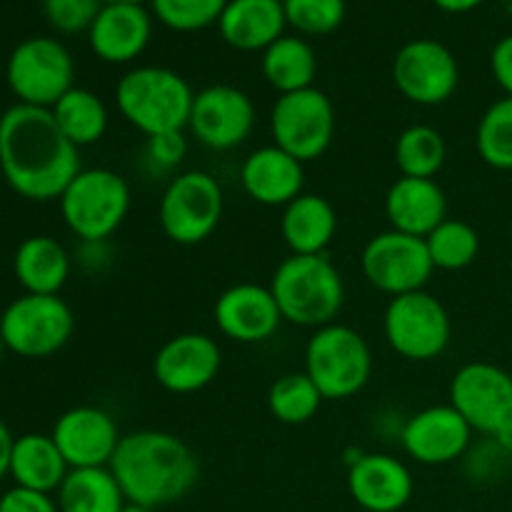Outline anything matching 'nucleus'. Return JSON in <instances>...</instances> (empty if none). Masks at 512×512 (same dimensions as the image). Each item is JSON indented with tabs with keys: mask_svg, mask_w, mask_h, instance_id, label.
I'll return each mask as SVG.
<instances>
[{
	"mask_svg": "<svg viewBox=\"0 0 512 512\" xmlns=\"http://www.w3.org/2000/svg\"><path fill=\"white\" fill-rule=\"evenodd\" d=\"M80 153L48 108L15 103L0 115V173L25 200H58L80 173Z\"/></svg>",
	"mask_w": 512,
	"mask_h": 512,
	"instance_id": "obj_1",
	"label": "nucleus"
},
{
	"mask_svg": "<svg viewBox=\"0 0 512 512\" xmlns=\"http://www.w3.org/2000/svg\"><path fill=\"white\" fill-rule=\"evenodd\" d=\"M108 468L125 500L150 510L183 500L200 478V463L193 448L165 430L123 435Z\"/></svg>",
	"mask_w": 512,
	"mask_h": 512,
	"instance_id": "obj_2",
	"label": "nucleus"
},
{
	"mask_svg": "<svg viewBox=\"0 0 512 512\" xmlns=\"http://www.w3.org/2000/svg\"><path fill=\"white\" fill-rule=\"evenodd\" d=\"M270 293L285 323L323 328L335 323L345 303V283L328 255H290L275 268Z\"/></svg>",
	"mask_w": 512,
	"mask_h": 512,
	"instance_id": "obj_3",
	"label": "nucleus"
},
{
	"mask_svg": "<svg viewBox=\"0 0 512 512\" xmlns=\"http://www.w3.org/2000/svg\"><path fill=\"white\" fill-rule=\"evenodd\" d=\"M195 90L170 68L140 65L128 70L115 85V103L125 123L153 138L163 133H183L190 123Z\"/></svg>",
	"mask_w": 512,
	"mask_h": 512,
	"instance_id": "obj_4",
	"label": "nucleus"
},
{
	"mask_svg": "<svg viewBox=\"0 0 512 512\" xmlns=\"http://www.w3.org/2000/svg\"><path fill=\"white\" fill-rule=\"evenodd\" d=\"M58 203L65 228L80 243H108L130 213V185L110 168H83Z\"/></svg>",
	"mask_w": 512,
	"mask_h": 512,
	"instance_id": "obj_5",
	"label": "nucleus"
},
{
	"mask_svg": "<svg viewBox=\"0 0 512 512\" xmlns=\"http://www.w3.org/2000/svg\"><path fill=\"white\" fill-rule=\"evenodd\" d=\"M305 375L325 400L353 398L373 375L368 340L350 325H323L305 345Z\"/></svg>",
	"mask_w": 512,
	"mask_h": 512,
	"instance_id": "obj_6",
	"label": "nucleus"
},
{
	"mask_svg": "<svg viewBox=\"0 0 512 512\" xmlns=\"http://www.w3.org/2000/svg\"><path fill=\"white\" fill-rule=\"evenodd\" d=\"M75 315L60 295L25 293L0 315V338L20 358H50L68 345Z\"/></svg>",
	"mask_w": 512,
	"mask_h": 512,
	"instance_id": "obj_7",
	"label": "nucleus"
},
{
	"mask_svg": "<svg viewBox=\"0 0 512 512\" xmlns=\"http://www.w3.org/2000/svg\"><path fill=\"white\" fill-rule=\"evenodd\" d=\"M223 218V188L205 170H183L165 185L158 205L163 233L178 245H198L215 233Z\"/></svg>",
	"mask_w": 512,
	"mask_h": 512,
	"instance_id": "obj_8",
	"label": "nucleus"
},
{
	"mask_svg": "<svg viewBox=\"0 0 512 512\" xmlns=\"http://www.w3.org/2000/svg\"><path fill=\"white\" fill-rule=\"evenodd\" d=\"M75 63L60 40L35 35L23 40L10 53L5 80L18 103L35 108H53L73 88Z\"/></svg>",
	"mask_w": 512,
	"mask_h": 512,
	"instance_id": "obj_9",
	"label": "nucleus"
},
{
	"mask_svg": "<svg viewBox=\"0 0 512 512\" xmlns=\"http://www.w3.org/2000/svg\"><path fill=\"white\" fill-rule=\"evenodd\" d=\"M383 335L400 358L428 363L448 350L453 323L435 295L418 290L390 298L383 315Z\"/></svg>",
	"mask_w": 512,
	"mask_h": 512,
	"instance_id": "obj_10",
	"label": "nucleus"
},
{
	"mask_svg": "<svg viewBox=\"0 0 512 512\" xmlns=\"http://www.w3.org/2000/svg\"><path fill=\"white\" fill-rule=\"evenodd\" d=\"M273 145L283 148L300 163L323 158L335 138V108L318 88L278 95L270 108Z\"/></svg>",
	"mask_w": 512,
	"mask_h": 512,
	"instance_id": "obj_11",
	"label": "nucleus"
},
{
	"mask_svg": "<svg viewBox=\"0 0 512 512\" xmlns=\"http://www.w3.org/2000/svg\"><path fill=\"white\" fill-rule=\"evenodd\" d=\"M360 268L365 280L390 298L425 290L435 270L425 240L398 230L373 235L360 255Z\"/></svg>",
	"mask_w": 512,
	"mask_h": 512,
	"instance_id": "obj_12",
	"label": "nucleus"
},
{
	"mask_svg": "<svg viewBox=\"0 0 512 512\" xmlns=\"http://www.w3.org/2000/svg\"><path fill=\"white\" fill-rule=\"evenodd\" d=\"M393 83L415 105H443L460 85L458 58L448 45L433 38L405 43L393 60Z\"/></svg>",
	"mask_w": 512,
	"mask_h": 512,
	"instance_id": "obj_13",
	"label": "nucleus"
},
{
	"mask_svg": "<svg viewBox=\"0 0 512 512\" xmlns=\"http://www.w3.org/2000/svg\"><path fill=\"white\" fill-rule=\"evenodd\" d=\"M450 405L478 433L498 435L512 423V375L493 363H468L453 375Z\"/></svg>",
	"mask_w": 512,
	"mask_h": 512,
	"instance_id": "obj_14",
	"label": "nucleus"
},
{
	"mask_svg": "<svg viewBox=\"0 0 512 512\" xmlns=\"http://www.w3.org/2000/svg\"><path fill=\"white\" fill-rule=\"evenodd\" d=\"M190 133L210 150H233L250 138L255 128V105L235 85H208L198 90L190 110Z\"/></svg>",
	"mask_w": 512,
	"mask_h": 512,
	"instance_id": "obj_15",
	"label": "nucleus"
},
{
	"mask_svg": "<svg viewBox=\"0 0 512 512\" xmlns=\"http://www.w3.org/2000/svg\"><path fill=\"white\" fill-rule=\"evenodd\" d=\"M475 430L450 403L430 405L405 420L400 445L420 465H450L463 458Z\"/></svg>",
	"mask_w": 512,
	"mask_h": 512,
	"instance_id": "obj_16",
	"label": "nucleus"
},
{
	"mask_svg": "<svg viewBox=\"0 0 512 512\" xmlns=\"http://www.w3.org/2000/svg\"><path fill=\"white\" fill-rule=\"evenodd\" d=\"M50 438L55 440L70 470L108 468L118 450L120 435L113 415L93 405L70 408L55 420Z\"/></svg>",
	"mask_w": 512,
	"mask_h": 512,
	"instance_id": "obj_17",
	"label": "nucleus"
},
{
	"mask_svg": "<svg viewBox=\"0 0 512 512\" xmlns=\"http://www.w3.org/2000/svg\"><path fill=\"white\" fill-rule=\"evenodd\" d=\"M223 353L205 333H180L160 345L153 358V375L168 393L190 395L208 388L220 373Z\"/></svg>",
	"mask_w": 512,
	"mask_h": 512,
	"instance_id": "obj_18",
	"label": "nucleus"
},
{
	"mask_svg": "<svg viewBox=\"0 0 512 512\" xmlns=\"http://www.w3.org/2000/svg\"><path fill=\"white\" fill-rule=\"evenodd\" d=\"M215 325L233 343H265L278 333L283 315L268 285L238 283L223 290L213 308Z\"/></svg>",
	"mask_w": 512,
	"mask_h": 512,
	"instance_id": "obj_19",
	"label": "nucleus"
},
{
	"mask_svg": "<svg viewBox=\"0 0 512 512\" xmlns=\"http://www.w3.org/2000/svg\"><path fill=\"white\" fill-rule=\"evenodd\" d=\"M415 490L413 473L388 453H365L348 468V493L365 512H400Z\"/></svg>",
	"mask_w": 512,
	"mask_h": 512,
	"instance_id": "obj_20",
	"label": "nucleus"
},
{
	"mask_svg": "<svg viewBox=\"0 0 512 512\" xmlns=\"http://www.w3.org/2000/svg\"><path fill=\"white\" fill-rule=\"evenodd\" d=\"M240 185L258 205L285 208L303 195L305 165L278 145H263L240 165Z\"/></svg>",
	"mask_w": 512,
	"mask_h": 512,
	"instance_id": "obj_21",
	"label": "nucleus"
},
{
	"mask_svg": "<svg viewBox=\"0 0 512 512\" xmlns=\"http://www.w3.org/2000/svg\"><path fill=\"white\" fill-rule=\"evenodd\" d=\"M150 35L153 18L145 5H103L88 30V43L103 63L125 65L145 53Z\"/></svg>",
	"mask_w": 512,
	"mask_h": 512,
	"instance_id": "obj_22",
	"label": "nucleus"
},
{
	"mask_svg": "<svg viewBox=\"0 0 512 512\" xmlns=\"http://www.w3.org/2000/svg\"><path fill=\"white\" fill-rule=\"evenodd\" d=\"M385 218L390 230L428 238L448 218V198L438 180L398 178L385 195Z\"/></svg>",
	"mask_w": 512,
	"mask_h": 512,
	"instance_id": "obj_23",
	"label": "nucleus"
},
{
	"mask_svg": "<svg viewBox=\"0 0 512 512\" xmlns=\"http://www.w3.org/2000/svg\"><path fill=\"white\" fill-rule=\"evenodd\" d=\"M288 20L280 0H228L218 20L220 38L240 53H263L283 38Z\"/></svg>",
	"mask_w": 512,
	"mask_h": 512,
	"instance_id": "obj_24",
	"label": "nucleus"
},
{
	"mask_svg": "<svg viewBox=\"0 0 512 512\" xmlns=\"http://www.w3.org/2000/svg\"><path fill=\"white\" fill-rule=\"evenodd\" d=\"M338 233V213L323 195L303 193L283 208L280 235L293 255H323Z\"/></svg>",
	"mask_w": 512,
	"mask_h": 512,
	"instance_id": "obj_25",
	"label": "nucleus"
},
{
	"mask_svg": "<svg viewBox=\"0 0 512 512\" xmlns=\"http://www.w3.org/2000/svg\"><path fill=\"white\" fill-rule=\"evenodd\" d=\"M13 273L25 293L60 295L70 278V255L50 235H30L15 250Z\"/></svg>",
	"mask_w": 512,
	"mask_h": 512,
	"instance_id": "obj_26",
	"label": "nucleus"
},
{
	"mask_svg": "<svg viewBox=\"0 0 512 512\" xmlns=\"http://www.w3.org/2000/svg\"><path fill=\"white\" fill-rule=\"evenodd\" d=\"M70 473L55 440L43 433H28L15 438L10 455V478L18 488L53 495Z\"/></svg>",
	"mask_w": 512,
	"mask_h": 512,
	"instance_id": "obj_27",
	"label": "nucleus"
},
{
	"mask_svg": "<svg viewBox=\"0 0 512 512\" xmlns=\"http://www.w3.org/2000/svg\"><path fill=\"white\" fill-rule=\"evenodd\" d=\"M260 68L268 85L278 90V95L298 93V90L313 88V80L318 75V55L303 35H283L263 50Z\"/></svg>",
	"mask_w": 512,
	"mask_h": 512,
	"instance_id": "obj_28",
	"label": "nucleus"
},
{
	"mask_svg": "<svg viewBox=\"0 0 512 512\" xmlns=\"http://www.w3.org/2000/svg\"><path fill=\"white\" fill-rule=\"evenodd\" d=\"M60 512H123L128 500L110 468H75L55 493Z\"/></svg>",
	"mask_w": 512,
	"mask_h": 512,
	"instance_id": "obj_29",
	"label": "nucleus"
},
{
	"mask_svg": "<svg viewBox=\"0 0 512 512\" xmlns=\"http://www.w3.org/2000/svg\"><path fill=\"white\" fill-rule=\"evenodd\" d=\"M50 113H53L60 133L78 150L98 143L110 123L103 98H98L93 90L75 88V85L50 108Z\"/></svg>",
	"mask_w": 512,
	"mask_h": 512,
	"instance_id": "obj_30",
	"label": "nucleus"
},
{
	"mask_svg": "<svg viewBox=\"0 0 512 512\" xmlns=\"http://www.w3.org/2000/svg\"><path fill=\"white\" fill-rule=\"evenodd\" d=\"M448 145L433 125H410L395 140V165L403 178H430L445 168Z\"/></svg>",
	"mask_w": 512,
	"mask_h": 512,
	"instance_id": "obj_31",
	"label": "nucleus"
},
{
	"mask_svg": "<svg viewBox=\"0 0 512 512\" xmlns=\"http://www.w3.org/2000/svg\"><path fill=\"white\" fill-rule=\"evenodd\" d=\"M323 395L313 380L303 373H288L275 380L268 390V410L278 423L305 425L318 415Z\"/></svg>",
	"mask_w": 512,
	"mask_h": 512,
	"instance_id": "obj_32",
	"label": "nucleus"
},
{
	"mask_svg": "<svg viewBox=\"0 0 512 512\" xmlns=\"http://www.w3.org/2000/svg\"><path fill=\"white\" fill-rule=\"evenodd\" d=\"M435 270H463L475 263L480 253V235L470 223L458 218H445L425 238Z\"/></svg>",
	"mask_w": 512,
	"mask_h": 512,
	"instance_id": "obj_33",
	"label": "nucleus"
},
{
	"mask_svg": "<svg viewBox=\"0 0 512 512\" xmlns=\"http://www.w3.org/2000/svg\"><path fill=\"white\" fill-rule=\"evenodd\" d=\"M475 148L483 163L495 170H512V98L490 105L475 130Z\"/></svg>",
	"mask_w": 512,
	"mask_h": 512,
	"instance_id": "obj_34",
	"label": "nucleus"
},
{
	"mask_svg": "<svg viewBox=\"0 0 512 512\" xmlns=\"http://www.w3.org/2000/svg\"><path fill=\"white\" fill-rule=\"evenodd\" d=\"M228 0H150L153 15L170 30L198 33L218 25Z\"/></svg>",
	"mask_w": 512,
	"mask_h": 512,
	"instance_id": "obj_35",
	"label": "nucleus"
},
{
	"mask_svg": "<svg viewBox=\"0 0 512 512\" xmlns=\"http://www.w3.org/2000/svg\"><path fill=\"white\" fill-rule=\"evenodd\" d=\"M285 20L298 35H330L343 25L345 0H283Z\"/></svg>",
	"mask_w": 512,
	"mask_h": 512,
	"instance_id": "obj_36",
	"label": "nucleus"
},
{
	"mask_svg": "<svg viewBox=\"0 0 512 512\" xmlns=\"http://www.w3.org/2000/svg\"><path fill=\"white\" fill-rule=\"evenodd\" d=\"M100 8H103L100 0H43L45 18L63 35L88 33Z\"/></svg>",
	"mask_w": 512,
	"mask_h": 512,
	"instance_id": "obj_37",
	"label": "nucleus"
},
{
	"mask_svg": "<svg viewBox=\"0 0 512 512\" xmlns=\"http://www.w3.org/2000/svg\"><path fill=\"white\" fill-rule=\"evenodd\" d=\"M185 155H188V140H185L183 133L153 135V138H148V145H145V158L158 170L178 168L185 160Z\"/></svg>",
	"mask_w": 512,
	"mask_h": 512,
	"instance_id": "obj_38",
	"label": "nucleus"
},
{
	"mask_svg": "<svg viewBox=\"0 0 512 512\" xmlns=\"http://www.w3.org/2000/svg\"><path fill=\"white\" fill-rule=\"evenodd\" d=\"M0 512H60L53 495L35 493L25 488H10L0 495Z\"/></svg>",
	"mask_w": 512,
	"mask_h": 512,
	"instance_id": "obj_39",
	"label": "nucleus"
},
{
	"mask_svg": "<svg viewBox=\"0 0 512 512\" xmlns=\"http://www.w3.org/2000/svg\"><path fill=\"white\" fill-rule=\"evenodd\" d=\"M490 70H493L495 83L503 88V93L512 98V33L500 38L490 53Z\"/></svg>",
	"mask_w": 512,
	"mask_h": 512,
	"instance_id": "obj_40",
	"label": "nucleus"
},
{
	"mask_svg": "<svg viewBox=\"0 0 512 512\" xmlns=\"http://www.w3.org/2000/svg\"><path fill=\"white\" fill-rule=\"evenodd\" d=\"M13 445H15L13 433H10L8 425L0 420V480H3L5 475H10V455H13Z\"/></svg>",
	"mask_w": 512,
	"mask_h": 512,
	"instance_id": "obj_41",
	"label": "nucleus"
},
{
	"mask_svg": "<svg viewBox=\"0 0 512 512\" xmlns=\"http://www.w3.org/2000/svg\"><path fill=\"white\" fill-rule=\"evenodd\" d=\"M433 3L445 13H470V10L480 8L485 0H433Z\"/></svg>",
	"mask_w": 512,
	"mask_h": 512,
	"instance_id": "obj_42",
	"label": "nucleus"
},
{
	"mask_svg": "<svg viewBox=\"0 0 512 512\" xmlns=\"http://www.w3.org/2000/svg\"><path fill=\"white\" fill-rule=\"evenodd\" d=\"M493 440L503 453H512V423L505 425L498 435H493Z\"/></svg>",
	"mask_w": 512,
	"mask_h": 512,
	"instance_id": "obj_43",
	"label": "nucleus"
},
{
	"mask_svg": "<svg viewBox=\"0 0 512 512\" xmlns=\"http://www.w3.org/2000/svg\"><path fill=\"white\" fill-rule=\"evenodd\" d=\"M103 5H145L150 0H100Z\"/></svg>",
	"mask_w": 512,
	"mask_h": 512,
	"instance_id": "obj_44",
	"label": "nucleus"
},
{
	"mask_svg": "<svg viewBox=\"0 0 512 512\" xmlns=\"http://www.w3.org/2000/svg\"><path fill=\"white\" fill-rule=\"evenodd\" d=\"M123 512H155V510H150V508H143V505H125V510Z\"/></svg>",
	"mask_w": 512,
	"mask_h": 512,
	"instance_id": "obj_45",
	"label": "nucleus"
},
{
	"mask_svg": "<svg viewBox=\"0 0 512 512\" xmlns=\"http://www.w3.org/2000/svg\"><path fill=\"white\" fill-rule=\"evenodd\" d=\"M5 350H8V348H5L3 338H0V363H3V355H5Z\"/></svg>",
	"mask_w": 512,
	"mask_h": 512,
	"instance_id": "obj_46",
	"label": "nucleus"
},
{
	"mask_svg": "<svg viewBox=\"0 0 512 512\" xmlns=\"http://www.w3.org/2000/svg\"><path fill=\"white\" fill-rule=\"evenodd\" d=\"M505 13L512 15V0H505Z\"/></svg>",
	"mask_w": 512,
	"mask_h": 512,
	"instance_id": "obj_47",
	"label": "nucleus"
},
{
	"mask_svg": "<svg viewBox=\"0 0 512 512\" xmlns=\"http://www.w3.org/2000/svg\"><path fill=\"white\" fill-rule=\"evenodd\" d=\"M280 3H283V0H280Z\"/></svg>",
	"mask_w": 512,
	"mask_h": 512,
	"instance_id": "obj_48",
	"label": "nucleus"
}]
</instances>
